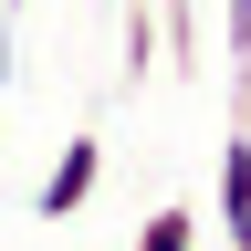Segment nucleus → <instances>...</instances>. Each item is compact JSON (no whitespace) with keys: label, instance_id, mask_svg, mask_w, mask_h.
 Returning a JSON list of instances; mask_svg holds the SVG:
<instances>
[{"label":"nucleus","instance_id":"4","mask_svg":"<svg viewBox=\"0 0 251 251\" xmlns=\"http://www.w3.org/2000/svg\"><path fill=\"white\" fill-rule=\"evenodd\" d=\"M168 63L199 74V11H188V0H168Z\"/></svg>","mask_w":251,"mask_h":251},{"label":"nucleus","instance_id":"2","mask_svg":"<svg viewBox=\"0 0 251 251\" xmlns=\"http://www.w3.org/2000/svg\"><path fill=\"white\" fill-rule=\"evenodd\" d=\"M220 241L251 251V115H230L220 136Z\"/></svg>","mask_w":251,"mask_h":251},{"label":"nucleus","instance_id":"5","mask_svg":"<svg viewBox=\"0 0 251 251\" xmlns=\"http://www.w3.org/2000/svg\"><path fill=\"white\" fill-rule=\"evenodd\" d=\"M230 63L251 74V0H230Z\"/></svg>","mask_w":251,"mask_h":251},{"label":"nucleus","instance_id":"3","mask_svg":"<svg viewBox=\"0 0 251 251\" xmlns=\"http://www.w3.org/2000/svg\"><path fill=\"white\" fill-rule=\"evenodd\" d=\"M136 251H199V209H178V199H157L136 220Z\"/></svg>","mask_w":251,"mask_h":251},{"label":"nucleus","instance_id":"6","mask_svg":"<svg viewBox=\"0 0 251 251\" xmlns=\"http://www.w3.org/2000/svg\"><path fill=\"white\" fill-rule=\"evenodd\" d=\"M0 84H11V42H0Z\"/></svg>","mask_w":251,"mask_h":251},{"label":"nucleus","instance_id":"1","mask_svg":"<svg viewBox=\"0 0 251 251\" xmlns=\"http://www.w3.org/2000/svg\"><path fill=\"white\" fill-rule=\"evenodd\" d=\"M94 188H105V136H94V126H74V136H63V157H52V178L31 188V220H74Z\"/></svg>","mask_w":251,"mask_h":251},{"label":"nucleus","instance_id":"7","mask_svg":"<svg viewBox=\"0 0 251 251\" xmlns=\"http://www.w3.org/2000/svg\"><path fill=\"white\" fill-rule=\"evenodd\" d=\"M0 11H21V0H0Z\"/></svg>","mask_w":251,"mask_h":251}]
</instances>
